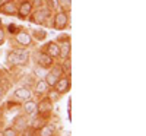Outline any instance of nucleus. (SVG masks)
I'll return each instance as SVG.
<instances>
[{
  "label": "nucleus",
  "instance_id": "nucleus-1",
  "mask_svg": "<svg viewBox=\"0 0 146 136\" xmlns=\"http://www.w3.org/2000/svg\"><path fill=\"white\" fill-rule=\"evenodd\" d=\"M29 57V53L27 50H13L9 53V63L12 65H22L25 63Z\"/></svg>",
  "mask_w": 146,
  "mask_h": 136
},
{
  "label": "nucleus",
  "instance_id": "nucleus-2",
  "mask_svg": "<svg viewBox=\"0 0 146 136\" xmlns=\"http://www.w3.org/2000/svg\"><path fill=\"white\" fill-rule=\"evenodd\" d=\"M67 23H69V16H67V13H66V12L60 10V12H57V13L54 15L53 27H54L56 29H58V31L64 29V28L67 27Z\"/></svg>",
  "mask_w": 146,
  "mask_h": 136
},
{
  "label": "nucleus",
  "instance_id": "nucleus-3",
  "mask_svg": "<svg viewBox=\"0 0 146 136\" xmlns=\"http://www.w3.org/2000/svg\"><path fill=\"white\" fill-rule=\"evenodd\" d=\"M32 7H34V5L31 2H22L16 12V15L19 16V19H27L32 13Z\"/></svg>",
  "mask_w": 146,
  "mask_h": 136
},
{
  "label": "nucleus",
  "instance_id": "nucleus-4",
  "mask_svg": "<svg viewBox=\"0 0 146 136\" xmlns=\"http://www.w3.org/2000/svg\"><path fill=\"white\" fill-rule=\"evenodd\" d=\"M60 75H62V67H54L50 73H47V76H45V82L48 86H54L57 83V81L60 79Z\"/></svg>",
  "mask_w": 146,
  "mask_h": 136
},
{
  "label": "nucleus",
  "instance_id": "nucleus-5",
  "mask_svg": "<svg viewBox=\"0 0 146 136\" xmlns=\"http://www.w3.org/2000/svg\"><path fill=\"white\" fill-rule=\"evenodd\" d=\"M48 16H50V10H48L47 7H41V9H38L35 12V16L32 18V22H35V23H44V22H47Z\"/></svg>",
  "mask_w": 146,
  "mask_h": 136
},
{
  "label": "nucleus",
  "instance_id": "nucleus-6",
  "mask_svg": "<svg viewBox=\"0 0 146 136\" xmlns=\"http://www.w3.org/2000/svg\"><path fill=\"white\" fill-rule=\"evenodd\" d=\"M15 38H16L18 44H21V45H29L31 41H32L31 35H29L27 31H18V32L15 34Z\"/></svg>",
  "mask_w": 146,
  "mask_h": 136
},
{
  "label": "nucleus",
  "instance_id": "nucleus-7",
  "mask_svg": "<svg viewBox=\"0 0 146 136\" xmlns=\"http://www.w3.org/2000/svg\"><path fill=\"white\" fill-rule=\"evenodd\" d=\"M69 86H70V82H69L67 78H60V79L57 81V83L54 85V88H56V91H57L58 94H64V92L69 89Z\"/></svg>",
  "mask_w": 146,
  "mask_h": 136
},
{
  "label": "nucleus",
  "instance_id": "nucleus-8",
  "mask_svg": "<svg viewBox=\"0 0 146 136\" xmlns=\"http://www.w3.org/2000/svg\"><path fill=\"white\" fill-rule=\"evenodd\" d=\"M36 61H38V65L41 67H50L53 65V57H50L47 53H40L38 54V59H36Z\"/></svg>",
  "mask_w": 146,
  "mask_h": 136
},
{
  "label": "nucleus",
  "instance_id": "nucleus-9",
  "mask_svg": "<svg viewBox=\"0 0 146 136\" xmlns=\"http://www.w3.org/2000/svg\"><path fill=\"white\" fill-rule=\"evenodd\" d=\"M58 56L62 59H69V53H70V41L64 40L63 43L58 44Z\"/></svg>",
  "mask_w": 146,
  "mask_h": 136
},
{
  "label": "nucleus",
  "instance_id": "nucleus-10",
  "mask_svg": "<svg viewBox=\"0 0 146 136\" xmlns=\"http://www.w3.org/2000/svg\"><path fill=\"white\" fill-rule=\"evenodd\" d=\"M53 108V104L50 100H42L40 104H36V111H38L40 114H47V113H50Z\"/></svg>",
  "mask_w": 146,
  "mask_h": 136
},
{
  "label": "nucleus",
  "instance_id": "nucleus-11",
  "mask_svg": "<svg viewBox=\"0 0 146 136\" xmlns=\"http://www.w3.org/2000/svg\"><path fill=\"white\" fill-rule=\"evenodd\" d=\"M0 12H3L5 15H16L18 9H16V6H15L13 2H7V3L0 6Z\"/></svg>",
  "mask_w": 146,
  "mask_h": 136
},
{
  "label": "nucleus",
  "instance_id": "nucleus-12",
  "mask_svg": "<svg viewBox=\"0 0 146 136\" xmlns=\"http://www.w3.org/2000/svg\"><path fill=\"white\" fill-rule=\"evenodd\" d=\"M15 97L19 98V100H22V101H28V100H31L32 94L28 88H19V89L15 91Z\"/></svg>",
  "mask_w": 146,
  "mask_h": 136
},
{
  "label": "nucleus",
  "instance_id": "nucleus-13",
  "mask_svg": "<svg viewBox=\"0 0 146 136\" xmlns=\"http://www.w3.org/2000/svg\"><path fill=\"white\" fill-rule=\"evenodd\" d=\"M58 51H60V50H58V44H57V43H53V41H51V43L47 44V51H45V53L50 56V57H53V59H54V57H58Z\"/></svg>",
  "mask_w": 146,
  "mask_h": 136
},
{
  "label": "nucleus",
  "instance_id": "nucleus-14",
  "mask_svg": "<svg viewBox=\"0 0 146 136\" xmlns=\"http://www.w3.org/2000/svg\"><path fill=\"white\" fill-rule=\"evenodd\" d=\"M23 110H25L27 114L35 113V111H36V103H35V101H31V100L25 101V104H23Z\"/></svg>",
  "mask_w": 146,
  "mask_h": 136
},
{
  "label": "nucleus",
  "instance_id": "nucleus-15",
  "mask_svg": "<svg viewBox=\"0 0 146 136\" xmlns=\"http://www.w3.org/2000/svg\"><path fill=\"white\" fill-rule=\"evenodd\" d=\"M44 3H45L47 9L50 10V12H57L58 10V6H60L58 0H44Z\"/></svg>",
  "mask_w": 146,
  "mask_h": 136
},
{
  "label": "nucleus",
  "instance_id": "nucleus-16",
  "mask_svg": "<svg viewBox=\"0 0 146 136\" xmlns=\"http://www.w3.org/2000/svg\"><path fill=\"white\" fill-rule=\"evenodd\" d=\"M48 89V85L45 81H38V83L35 85V94H44Z\"/></svg>",
  "mask_w": 146,
  "mask_h": 136
},
{
  "label": "nucleus",
  "instance_id": "nucleus-17",
  "mask_svg": "<svg viewBox=\"0 0 146 136\" xmlns=\"http://www.w3.org/2000/svg\"><path fill=\"white\" fill-rule=\"evenodd\" d=\"M53 127L51 126H44L40 129V136H53Z\"/></svg>",
  "mask_w": 146,
  "mask_h": 136
},
{
  "label": "nucleus",
  "instance_id": "nucleus-18",
  "mask_svg": "<svg viewBox=\"0 0 146 136\" xmlns=\"http://www.w3.org/2000/svg\"><path fill=\"white\" fill-rule=\"evenodd\" d=\"M32 35L35 37L36 40H40V41H41V40H44V38H45L47 32H45L44 29H34V31H32Z\"/></svg>",
  "mask_w": 146,
  "mask_h": 136
},
{
  "label": "nucleus",
  "instance_id": "nucleus-19",
  "mask_svg": "<svg viewBox=\"0 0 146 136\" xmlns=\"http://www.w3.org/2000/svg\"><path fill=\"white\" fill-rule=\"evenodd\" d=\"M60 67H62V70H63L64 73H69V72H70V60H69V59H64V63L60 66Z\"/></svg>",
  "mask_w": 146,
  "mask_h": 136
},
{
  "label": "nucleus",
  "instance_id": "nucleus-20",
  "mask_svg": "<svg viewBox=\"0 0 146 136\" xmlns=\"http://www.w3.org/2000/svg\"><path fill=\"white\" fill-rule=\"evenodd\" d=\"M3 136H18V133H16V130H15V129L9 127V129H6V130L3 132Z\"/></svg>",
  "mask_w": 146,
  "mask_h": 136
},
{
  "label": "nucleus",
  "instance_id": "nucleus-21",
  "mask_svg": "<svg viewBox=\"0 0 146 136\" xmlns=\"http://www.w3.org/2000/svg\"><path fill=\"white\" fill-rule=\"evenodd\" d=\"M7 31H9L10 34H13V35H15V34L18 32V28H16L15 25H9V27H7Z\"/></svg>",
  "mask_w": 146,
  "mask_h": 136
},
{
  "label": "nucleus",
  "instance_id": "nucleus-22",
  "mask_svg": "<svg viewBox=\"0 0 146 136\" xmlns=\"http://www.w3.org/2000/svg\"><path fill=\"white\" fill-rule=\"evenodd\" d=\"M5 43V31L0 28V44H3Z\"/></svg>",
  "mask_w": 146,
  "mask_h": 136
},
{
  "label": "nucleus",
  "instance_id": "nucleus-23",
  "mask_svg": "<svg viewBox=\"0 0 146 136\" xmlns=\"http://www.w3.org/2000/svg\"><path fill=\"white\" fill-rule=\"evenodd\" d=\"M7 2H9V0H0V6L5 5V3H7Z\"/></svg>",
  "mask_w": 146,
  "mask_h": 136
},
{
  "label": "nucleus",
  "instance_id": "nucleus-24",
  "mask_svg": "<svg viewBox=\"0 0 146 136\" xmlns=\"http://www.w3.org/2000/svg\"><path fill=\"white\" fill-rule=\"evenodd\" d=\"M0 25H2V19H0Z\"/></svg>",
  "mask_w": 146,
  "mask_h": 136
}]
</instances>
